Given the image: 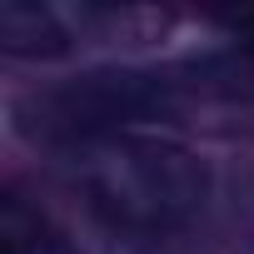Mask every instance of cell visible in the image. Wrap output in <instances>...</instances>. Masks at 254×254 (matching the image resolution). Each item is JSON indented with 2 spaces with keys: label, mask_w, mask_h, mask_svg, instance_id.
I'll use <instances>...</instances> for the list:
<instances>
[{
  "label": "cell",
  "mask_w": 254,
  "mask_h": 254,
  "mask_svg": "<svg viewBox=\"0 0 254 254\" xmlns=\"http://www.w3.org/2000/svg\"><path fill=\"white\" fill-rule=\"evenodd\" d=\"M234 90V65L199 60V65H115L85 70L50 90H35L15 105V125L30 140L60 150H90L120 135H140L155 120H175L194 95Z\"/></svg>",
  "instance_id": "2"
},
{
  "label": "cell",
  "mask_w": 254,
  "mask_h": 254,
  "mask_svg": "<svg viewBox=\"0 0 254 254\" xmlns=\"http://www.w3.org/2000/svg\"><path fill=\"white\" fill-rule=\"evenodd\" d=\"M75 180L100 229L135 254H170L214 214L209 160L145 130L75 150Z\"/></svg>",
  "instance_id": "1"
},
{
  "label": "cell",
  "mask_w": 254,
  "mask_h": 254,
  "mask_svg": "<svg viewBox=\"0 0 254 254\" xmlns=\"http://www.w3.org/2000/svg\"><path fill=\"white\" fill-rule=\"evenodd\" d=\"M0 254H80V249L35 204H25L15 190H5V199H0Z\"/></svg>",
  "instance_id": "4"
},
{
  "label": "cell",
  "mask_w": 254,
  "mask_h": 254,
  "mask_svg": "<svg viewBox=\"0 0 254 254\" xmlns=\"http://www.w3.org/2000/svg\"><path fill=\"white\" fill-rule=\"evenodd\" d=\"M165 25V15L130 5H45V0H5L0 5V50L15 60H60L80 45H105L125 30Z\"/></svg>",
  "instance_id": "3"
}]
</instances>
